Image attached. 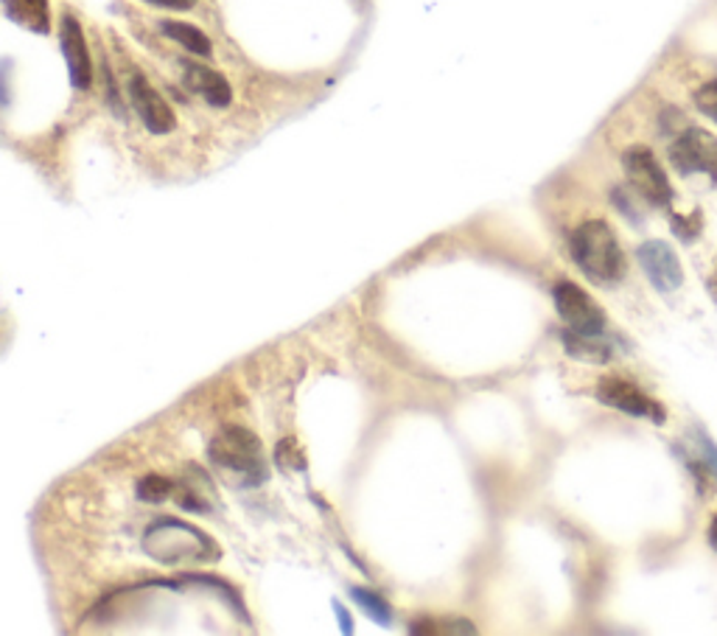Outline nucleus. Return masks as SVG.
<instances>
[{
	"mask_svg": "<svg viewBox=\"0 0 717 636\" xmlns=\"http://www.w3.org/2000/svg\"><path fill=\"white\" fill-rule=\"evenodd\" d=\"M569 252H572L578 270L589 281L603 283V286L622 281L627 272L625 252H622L620 239L605 219H589V222L578 225L569 236Z\"/></svg>",
	"mask_w": 717,
	"mask_h": 636,
	"instance_id": "1",
	"label": "nucleus"
},
{
	"mask_svg": "<svg viewBox=\"0 0 717 636\" xmlns=\"http://www.w3.org/2000/svg\"><path fill=\"white\" fill-rule=\"evenodd\" d=\"M144 550L160 564H186V561H216L219 546L191 524L179 519H157L144 535Z\"/></svg>",
	"mask_w": 717,
	"mask_h": 636,
	"instance_id": "2",
	"label": "nucleus"
},
{
	"mask_svg": "<svg viewBox=\"0 0 717 636\" xmlns=\"http://www.w3.org/2000/svg\"><path fill=\"white\" fill-rule=\"evenodd\" d=\"M208 460L216 469L239 477L245 486H261L269 477L263 446L250 429L225 427L208 446Z\"/></svg>",
	"mask_w": 717,
	"mask_h": 636,
	"instance_id": "3",
	"label": "nucleus"
},
{
	"mask_svg": "<svg viewBox=\"0 0 717 636\" xmlns=\"http://www.w3.org/2000/svg\"><path fill=\"white\" fill-rule=\"evenodd\" d=\"M622 168H625V177L631 183L636 194L645 199L653 208H669L673 205V186H669L667 175H664L662 163L653 155V149L647 146H631V149L622 155Z\"/></svg>",
	"mask_w": 717,
	"mask_h": 636,
	"instance_id": "4",
	"label": "nucleus"
},
{
	"mask_svg": "<svg viewBox=\"0 0 717 636\" xmlns=\"http://www.w3.org/2000/svg\"><path fill=\"white\" fill-rule=\"evenodd\" d=\"M667 157L682 177L709 175L711 183H717V135L706 133L700 126L684 129L669 144Z\"/></svg>",
	"mask_w": 717,
	"mask_h": 636,
	"instance_id": "5",
	"label": "nucleus"
},
{
	"mask_svg": "<svg viewBox=\"0 0 717 636\" xmlns=\"http://www.w3.org/2000/svg\"><path fill=\"white\" fill-rule=\"evenodd\" d=\"M552 301H555L558 314L569 325V331H578V334L586 336L605 334V312L592 294L586 289H580L578 283L558 281L552 286Z\"/></svg>",
	"mask_w": 717,
	"mask_h": 636,
	"instance_id": "6",
	"label": "nucleus"
},
{
	"mask_svg": "<svg viewBox=\"0 0 717 636\" xmlns=\"http://www.w3.org/2000/svg\"><path fill=\"white\" fill-rule=\"evenodd\" d=\"M598 402L605 404V407H614L625 415H634V418H645L656 427L667 424V409L664 404H658L651 393L642 390L640 385L627 382L622 376H605L600 378L598 385Z\"/></svg>",
	"mask_w": 717,
	"mask_h": 636,
	"instance_id": "7",
	"label": "nucleus"
},
{
	"mask_svg": "<svg viewBox=\"0 0 717 636\" xmlns=\"http://www.w3.org/2000/svg\"><path fill=\"white\" fill-rule=\"evenodd\" d=\"M636 261H640L642 272L647 275V281L658 289V292L669 294L678 292L684 286V267L678 252L662 239L642 241L636 247Z\"/></svg>",
	"mask_w": 717,
	"mask_h": 636,
	"instance_id": "8",
	"label": "nucleus"
},
{
	"mask_svg": "<svg viewBox=\"0 0 717 636\" xmlns=\"http://www.w3.org/2000/svg\"><path fill=\"white\" fill-rule=\"evenodd\" d=\"M129 98L132 107L138 113V118L144 121V126L152 135H168L177 126L174 110L168 107L166 98L155 91L149 84V79L144 73H132L129 76Z\"/></svg>",
	"mask_w": 717,
	"mask_h": 636,
	"instance_id": "9",
	"label": "nucleus"
},
{
	"mask_svg": "<svg viewBox=\"0 0 717 636\" xmlns=\"http://www.w3.org/2000/svg\"><path fill=\"white\" fill-rule=\"evenodd\" d=\"M60 37H62V54H65V62H67V73H71V84L76 87V91H87L90 82H93V65H90V51H87V40H84V31L73 14H65V18H62Z\"/></svg>",
	"mask_w": 717,
	"mask_h": 636,
	"instance_id": "10",
	"label": "nucleus"
},
{
	"mask_svg": "<svg viewBox=\"0 0 717 636\" xmlns=\"http://www.w3.org/2000/svg\"><path fill=\"white\" fill-rule=\"evenodd\" d=\"M183 79H186L188 91L202 96L210 107H228L233 102L228 79L214 71V67L202 65V62H183Z\"/></svg>",
	"mask_w": 717,
	"mask_h": 636,
	"instance_id": "11",
	"label": "nucleus"
},
{
	"mask_svg": "<svg viewBox=\"0 0 717 636\" xmlns=\"http://www.w3.org/2000/svg\"><path fill=\"white\" fill-rule=\"evenodd\" d=\"M3 9L23 29L37 31V34H49L51 31L49 0H3Z\"/></svg>",
	"mask_w": 717,
	"mask_h": 636,
	"instance_id": "12",
	"label": "nucleus"
},
{
	"mask_svg": "<svg viewBox=\"0 0 717 636\" xmlns=\"http://www.w3.org/2000/svg\"><path fill=\"white\" fill-rule=\"evenodd\" d=\"M563 345H567V354L574 356V359L592 362V365H605L611 362V348L600 340V336H586L578 334V331H563Z\"/></svg>",
	"mask_w": 717,
	"mask_h": 636,
	"instance_id": "13",
	"label": "nucleus"
},
{
	"mask_svg": "<svg viewBox=\"0 0 717 636\" xmlns=\"http://www.w3.org/2000/svg\"><path fill=\"white\" fill-rule=\"evenodd\" d=\"M160 29H163V34L168 37V40L179 42V45L191 51V54H197V56H210V54H214V45H210L208 34H205L202 29H197V25L179 23V20H163Z\"/></svg>",
	"mask_w": 717,
	"mask_h": 636,
	"instance_id": "14",
	"label": "nucleus"
},
{
	"mask_svg": "<svg viewBox=\"0 0 717 636\" xmlns=\"http://www.w3.org/2000/svg\"><path fill=\"white\" fill-rule=\"evenodd\" d=\"M689 444H693V449H687V455L698 457L700 462H706V466L717 475V444L711 440V435L706 432L700 424H695L693 432H689Z\"/></svg>",
	"mask_w": 717,
	"mask_h": 636,
	"instance_id": "15",
	"label": "nucleus"
},
{
	"mask_svg": "<svg viewBox=\"0 0 717 636\" xmlns=\"http://www.w3.org/2000/svg\"><path fill=\"white\" fill-rule=\"evenodd\" d=\"M174 491H177V488H174V482L168 480V477L149 475L138 482V497L144 499V502H152V504L166 502Z\"/></svg>",
	"mask_w": 717,
	"mask_h": 636,
	"instance_id": "16",
	"label": "nucleus"
},
{
	"mask_svg": "<svg viewBox=\"0 0 717 636\" xmlns=\"http://www.w3.org/2000/svg\"><path fill=\"white\" fill-rule=\"evenodd\" d=\"M353 601L358 603V606L365 608L367 614H371L376 623L382 625H389V619H393V612H389L387 603L382 601V597L376 595V592H371V588H353Z\"/></svg>",
	"mask_w": 717,
	"mask_h": 636,
	"instance_id": "17",
	"label": "nucleus"
},
{
	"mask_svg": "<svg viewBox=\"0 0 717 636\" xmlns=\"http://www.w3.org/2000/svg\"><path fill=\"white\" fill-rule=\"evenodd\" d=\"M669 228L682 241H695L700 236V230H704V217H700V210H693V217H676L673 213L669 217Z\"/></svg>",
	"mask_w": 717,
	"mask_h": 636,
	"instance_id": "18",
	"label": "nucleus"
},
{
	"mask_svg": "<svg viewBox=\"0 0 717 636\" xmlns=\"http://www.w3.org/2000/svg\"><path fill=\"white\" fill-rule=\"evenodd\" d=\"M693 102L698 107V113H704L706 118L717 124V79L700 84L698 91L693 93Z\"/></svg>",
	"mask_w": 717,
	"mask_h": 636,
	"instance_id": "19",
	"label": "nucleus"
},
{
	"mask_svg": "<svg viewBox=\"0 0 717 636\" xmlns=\"http://www.w3.org/2000/svg\"><path fill=\"white\" fill-rule=\"evenodd\" d=\"M149 7H160V9H174V12H186V9L197 7V0H144Z\"/></svg>",
	"mask_w": 717,
	"mask_h": 636,
	"instance_id": "20",
	"label": "nucleus"
},
{
	"mask_svg": "<svg viewBox=\"0 0 717 636\" xmlns=\"http://www.w3.org/2000/svg\"><path fill=\"white\" fill-rule=\"evenodd\" d=\"M706 289H709L711 301L717 303V256H715V264H711V272L706 275Z\"/></svg>",
	"mask_w": 717,
	"mask_h": 636,
	"instance_id": "21",
	"label": "nucleus"
},
{
	"mask_svg": "<svg viewBox=\"0 0 717 636\" xmlns=\"http://www.w3.org/2000/svg\"><path fill=\"white\" fill-rule=\"evenodd\" d=\"M706 539H709L711 550H715V553H717V513H715V517H711L709 530H706Z\"/></svg>",
	"mask_w": 717,
	"mask_h": 636,
	"instance_id": "22",
	"label": "nucleus"
},
{
	"mask_svg": "<svg viewBox=\"0 0 717 636\" xmlns=\"http://www.w3.org/2000/svg\"><path fill=\"white\" fill-rule=\"evenodd\" d=\"M334 608H336V614H340V619H342V630H345V634H351L353 625H351V617H347V612H345V608L340 606V603H336Z\"/></svg>",
	"mask_w": 717,
	"mask_h": 636,
	"instance_id": "23",
	"label": "nucleus"
}]
</instances>
